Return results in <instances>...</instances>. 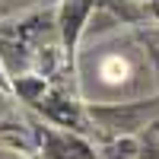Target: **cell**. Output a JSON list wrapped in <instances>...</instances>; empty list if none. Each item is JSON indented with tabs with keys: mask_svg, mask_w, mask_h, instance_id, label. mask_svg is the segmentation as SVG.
<instances>
[{
	"mask_svg": "<svg viewBox=\"0 0 159 159\" xmlns=\"http://www.w3.org/2000/svg\"><path fill=\"white\" fill-rule=\"evenodd\" d=\"M102 76L108 80V83H121V80H127V61L118 57V54L105 57L102 61Z\"/></svg>",
	"mask_w": 159,
	"mask_h": 159,
	"instance_id": "6da1fadb",
	"label": "cell"
}]
</instances>
